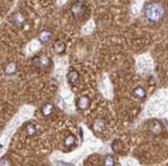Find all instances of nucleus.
<instances>
[{
  "instance_id": "1",
  "label": "nucleus",
  "mask_w": 168,
  "mask_h": 166,
  "mask_svg": "<svg viewBox=\"0 0 168 166\" xmlns=\"http://www.w3.org/2000/svg\"><path fill=\"white\" fill-rule=\"evenodd\" d=\"M165 14H166L165 7L160 2H150L144 7V16L147 21L153 24H158L162 22Z\"/></svg>"
},
{
  "instance_id": "2",
  "label": "nucleus",
  "mask_w": 168,
  "mask_h": 166,
  "mask_svg": "<svg viewBox=\"0 0 168 166\" xmlns=\"http://www.w3.org/2000/svg\"><path fill=\"white\" fill-rule=\"evenodd\" d=\"M70 11H71V14H72L73 19L78 21V20L83 19L84 16L86 14V12H87V6H86V4L83 3V2L77 1L72 4Z\"/></svg>"
},
{
  "instance_id": "3",
  "label": "nucleus",
  "mask_w": 168,
  "mask_h": 166,
  "mask_svg": "<svg viewBox=\"0 0 168 166\" xmlns=\"http://www.w3.org/2000/svg\"><path fill=\"white\" fill-rule=\"evenodd\" d=\"M33 65L35 66L39 70H45L51 66L52 60L48 57V55H39V57H35L33 58Z\"/></svg>"
},
{
  "instance_id": "4",
  "label": "nucleus",
  "mask_w": 168,
  "mask_h": 166,
  "mask_svg": "<svg viewBox=\"0 0 168 166\" xmlns=\"http://www.w3.org/2000/svg\"><path fill=\"white\" fill-rule=\"evenodd\" d=\"M76 107L81 111H87L91 107V99L87 96H81L76 99Z\"/></svg>"
},
{
  "instance_id": "5",
  "label": "nucleus",
  "mask_w": 168,
  "mask_h": 166,
  "mask_svg": "<svg viewBox=\"0 0 168 166\" xmlns=\"http://www.w3.org/2000/svg\"><path fill=\"white\" fill-rule=\"evenodd\" d=\"M78 79H80V74H78L77 71L74 70V69H70L69 72L67 73V81L69 85L74 86L75 83L78 81Z\"/></svg>"
},
{
  "instance_id": "6",
  "label": "nucleus",
  "mask_w": 168,
  "mask_h": 166,
  "mask_svg": "<svg viewBox=\"0 0 168 166\" xmlns=\"http://www.w3.org/2000/svg\"><path fill=\"white\" fill-rule=\"evenodd\" d=\"M53 37V32L51 30H42L38 34V40L41 43H48L51 41Z\"/></svg>"
},
{
  "instance_id": "7",
  "label": "nucleus",
  "mask_w": 168,
  "mask_h": 166,
  "mask_svg": "<svg viewBox=\"0 0 168 166\" xmlns=\"http://www.w3.org/2000/svg\"><path fill=\"white\" fill-rule=\"evenodd\" d=\"M53 50L57 55H63L66 52V43L62 40H57L53 45Z\"/></svg>"
},
{
  "instance_id": "8",
  "label": "nucleus",
  "mask_w": 168,
  "mask_h": 166,
  "mask_svg": "<svg viewBox=\"0 0 168 166\" xmlns=\"http://www.w3.org/2000/svg\"><path fill=\"white\" fill-rule=\"evenodd\" d=\"M149 127H150V130L156 135L160 134L162 132V125L158 120H152V121H150Z\"/></svg>"
},
{
  "instance_id": "9",
  "label": "nucleus",
  "mask_w": 168,
  "mask_h": 166,
  "mask_svg": "<svg viewBox=\"0 0 168 166\" xmlns=\"http://www.w3.org/2000/svg\"><path fill=\"white\" fill-rule=\"evenodd\" d=\"M40 111H41V114L44 115V117H50L51 115L54 113L55 106L53 104H51V103H47L41 107Z\"/></svg>"
},
{
  "instance_id": "10",
  "label": "nucleus",
  "mask_w": 168,
  "mask_h": 166,
  "mask_svg": "<svg viewBox=\"0 0 168 166\" xmlns=\"http://www.w3.org/2000/svg\"><path fill=\"white\" fill-rule=\"evenodd\" d=\"M132 94H133V96L135 99H143L147 96V91H146V89L142 87V86H137V87H135L133 89V92H132Z\"/></svg>"
},
{
  "instance_id": "11",
  "label": "nucleus",
  "mask_w": 168,
  "mask_h": 166,
  "mask_svg": "<svg viewBox=\"0 0 168 166\" xmlns=\"http://www.w3.org/2000/svg\"><path fill=\"white\" fill-rule=\"evenodd\" d=\"M12 23H14L15 26L17 27H22L23 25H24V22H25V17L23 16L22 14H20V12H16V14L12 16Z\"/></svg>"
},
{
  "instance_id": "12",
  "label": "nucleus",
  "mask_w": 168,
  "mask_h": 166,
  "mask_svg": "<svg viewBox=\"0 0 168 166\" xmlns=\"http://www.w3.org/2000/svg\"><path fill=\"white\" fill-rule=\"evenodd\" d=\"M25 132L27 133L28 136H33L36 133V125L33 122H28L26 126H25Z\"/></svg>"
},
{
  "instance_id": "13",
  "label": "nucleus",
  "mask_w": 168,
  "mask_h": 166,
  "mask_svg": "<svg viewBox=\"0 0 168 166\" xmlns=\"http://www.w3.org/2000/svg\"><path fill=\"white\" fill-rule=\"evenodd\" d=\"M93 128L96 132H101L105 129V123L102 119H97L93 123Z\"/></svg>"
},
{
  "instance_id": "14",
  "label": "nucleus",
  "mask_w": 168,
  "mask_h": 166,
  "mask_svg": "<svg viewBox=\"0 0 168 166\" xmlns=\"http://www.w3.org/2000/svg\"><path fill=\"white\" fill-rule=\"evenodd\" d=\"M18 70V66L16 63L12 62V63H8L6 65L5 69H4V72H5V74H7V75H12V74H15L17 72Z\"/></svg>"
},
{
  "instance_id": "15",
  "label": "nucleus",
  "mask_w": 168,
  "mask_h": 166,
  "mask_svg": "<svg viewBox=\"0 0 168 166\" xmlns=\"http://www.w3.org/2000/svg\"><path fill=\"white\" fill-rule=\"evenodd\" d=\"M111 149H113V151L114 153L122 152V150H123V143H122L120 139L114 140L113 144H111Z\"/></svg>"
},
{
  "instance_id": "16",
  "label": "nucleus",
  "mask_w": 168,
  "mask_h": 166,
  "mask_svg": "<svg viewBox=\"0 0 168 166\" xmlns=\"http://www.w3.org/2000/svg\"><path fill=\"white\" fill-rule=\"evenodd\" d=\"M103 165H105V166H114L116 165V161H114V156L110 154L106 155L103 159Z\"/></svg>"
},
{
  "instance_id": "17",
  "label": "nucleus",
  "mask_w": 168,
  "mask_h": 166,
  "mask_svg": "<svg viewBox=\"0 0 168 166\" xmlns=\"http://www.w3.org/2000/svg\"><path fill=\"white\" fill-rule=\"evenodd\" d=\"M75 142H76V139L74 135L69 134V135H67L66 139H64V145H65V147L70 148V147H72L73 145H75Z\"/></svg>"
},
{
  "instance_id": "18",
  "label": "nucleus",
  "mask_w": 168,
  "mask_h": 166,
  "mask_svg": "<svg viewBox=\"0 0 168 166\" xmlns=\"http://www.w3.org/2000/svg\"><path fill=\"white\" fill-rule=\"evenodd\" d=\"M6 161H7V159H1L0 160V165H11L12 164L9 161L8 162H6Z\"/></svg>"
},
{
  "instance_id": "19",
  "label": "nucleus",
  "mask_w": 168,
  "mask_h": 166,
  "mask_svg": "<svg viewBox=\"0 0 168 166\" xmlns=\"http://www.w3.org/2000/svg\"><path fill=\"white\" fill-rule=\"evenodd\" d=\"M165 124H166L167 127H168V120H166V119H165Z\"/></svg>"
},
{
  "instance_id": "20",
  "label": "nucleus",
  "mask_w": 168,
  "mask_h": 166,
  "mask_svg": "<svg viewBox=\"0 0 168 166\" xmlns=\"http://www.w3.org/2000/svg\"><path fill=\"white\" fill-rule=\"evenodd\" d=\"M2 149V145H0V150H1Z\"/></svg>"
}]
</instances>
